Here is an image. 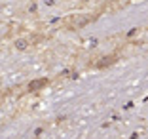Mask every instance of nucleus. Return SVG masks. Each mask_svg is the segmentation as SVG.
Here are the masks:
<instances>
[{"mask_svg": "<svg viewBox=\"0 0 148 139\" xmlns=\"http://www.w3.org/2000/svg\"><path fill=\"white\" fill-rule=\"evenodd\" d=\"M46 84H48V80H46V78H38V80H32V82L29 84V88H27V90L31 91V93H34V91L42 90V88L46 86Z\"/></svg>", "mask_w": 148, "mask_h": 139, "instance_id": "1", "label": "nucleus"}, {"mask_svg": "<svg viewBox=\"0 0 148 139\" xmlns=\"http://www.w3.org/2000/svg\"><path fill=\"white\" fill-rule=\"evenodd\" d=\"M78 17H80V19H76V21L70 23V27H72V29H78V27L86 25V23L89 21V17H87V15H78Z\"/></svg>", "mask_w": 148, "mask_h": 139, "instance_id": "2", "label": "nucleus"}, {"mask_svg": "<svg viewBox=\"0 0 148 139\" xmlns=\"http://www.w3.org/2000/svg\"><path fill=\"white\" fill-rule=\"evenodd\" d=\"M46 4H48V6H53V4H55V0H46Z\"/></svg>", "mask_w": 148, "mask_h": 139, "instance_id": "5", "label": "nucleus"}, {"mask_svg": "<svg viewBox=\"0 0 148 139\" xmlns=\"http://www.w3.org/2000/svg\"><path fill=\"white\" fill-rule=\"evenodd\" d=\"M112 61H114V57H105V59H101V61H99V67H108Z\"/></svg>", "mask_w": 148, "mask_h": 139, "instance_id": "4", "label": "nucleus"}, {"mask_svg": "<svg viewBox=\"0 0 148 139\" xmlns=\"http://www.w3.org/2000/svg\"><path fill=\"white\" fill-rule=\"evenodd\" d=\"M15 48L17 50H27L29 48V42H27L25 38H19V40H15Z\"/></svg>", "mask_w": 148, "mask_h": 139, "instance_id": "3", "label": "nucleus"}]
</instances>
